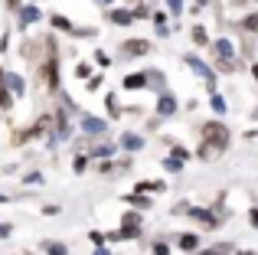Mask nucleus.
I'll use <instances>...</instances> for the list:
<instances>
[{
	"instance_id": "nucleus-1",
	"label": "nucleus",
	"mask_w": 258,
	"mask_h": 255,
	"mask_svg": "<svg viewBox=\"0 0 258 255\" xmlns=\"http://www.w3.org/2000/svg\"><path fill=\"white\" fill-rule=\"evenodd\" d=\"M226 144H229V131H226V124L209 121L206 128H203V147H200V157H203V160L216 157V154L226 151Z\"/></svg>"
},
{
	"instance_id": "nucleus-2",
	"label": "nucleus",
	"mask_w": 258,
	"mask_h": 255,
	"mask_svg": "<svg viewBox=\"0 0 258 255\" xmlns=\"http://www.w3.org/2000/svg\"><path fill=\"white\" fill-rule=\"evenodd\" d=\"M147 49H151V46H147L144 39H131V43H124V52H131V56H144Z\"/></svg>"
},
{
	"instance_id": "nucleus-3",
	"label": "nucleus",
	"mask_w": 258,
	"mask_h": 255,
	"mask_svg": "<svg viewBox=\"0 0 258 255\" xmlns=\"http://www.w3.org/2000/svg\"><path fill=\"white\" fill-rule=\"evenodd\" d=\"M141 229V223H138V216H124V229H121V236H134V232Z\"/></svg>"
},
{
	"instance_id": "nucleus-4",
	"label": "nucleus",
	"mask_w": 258,
	"mask_h": 255,
	"mask_svg": "<svg viewBox=\"0 0 258 255\" xmlns=\"http://www.w3.org/2000/svg\"><path fill=\"white\" fill-rule=\"evenodd\" d=\"M131 17H134V13H127V10H114V13H111L114 23H131Z\"/></svg>"
},
{
	"instance_id": "nucleus-5",
	"label": "nucleus",
	"mask_w": 258,
	"mask_h": 255,
	"mask_svg": "<svg viewBox=\"0 0 258 255\" xmlns=\"http://www.w3.org/2000/svg\"><path fill=\"white\" fill-rule=\"evenodd\" d=\"M144 85V76H127L124 79V89H141Z\"/></svg>"
},
{
	"instance_id": "nucleus-6",
	"label": "nucleus",
	"mask_w": 258,
	"mask_h": 255,
	"mask_svg": "<svg viewBox=\"0 0 258 255\" xmlns=\"http://www.w3.org/2000/svg\"><path fill=\"white\" fill-rule=\"evenodd\" d=\"M160 111H164V115H173V98H170V95L160 98Z\"/></svg>"
},
{
	"instance_id": "nucleus-7",
	"label": "nucleus",
	"mask_w": 258,
	"mask_h": 255,
	"mask_svg": "<svg viewBox=\"0 0 258 255\" xmlns=\"http://www.w3.org/2000/svg\"><path fill=\"white\" fill-rule=\"evenodd\" d=\"M196 242H200L196 236H180V249H196Z\"/></svg>"
},
{
	"instance_id": "nucleus-8",
	"label": "nucleus",
	"mask_w": 258,
	"mask_h": 255,
	"mask_svg": "<svg viewBox=\"0 0 258 255\" xmlns=\"http://www.w3.org/2000/svg\"><path fill=\"white\" fill-rule=\"evenodd\" d=\"M242 26H245V30H258V17H245V20H242Z\"/></svg>"
},
{
	"instance_id": "nucleus-9",
	"label": "nucleus",
	"mask_w": 258,
	"mask_h": 255,
	"mask_svg": "<svg viewBox=\"0 0 258 255\" xmlns=\"http://www.w3.org/2000/svg\"><path fill=\"white\" fill-rule=\"evenodd\" d=\"M138 190H144V193H151V190H164V183H141Z\"/></svg>"
},
{
	"instance_id": "nucleus-10",
	"label": "nucleus",
	"mask_w": 258,
	"mask_h": 255,
	"mask_svg": "<svg viewBox=\"0 0 258 255\" xmlns=\"http://www.w3.org/2000/svg\"><path fill=\"white\" fill-rule=\"evenodd\" d=\"M124 147H141V138H134V134H127V138H124Z\"/></svg>"
},
{
	"instance_id": "nucleus-11",
	"label": "nucleus",
	"mask_w": 258,
	"mask_h": 255,
	"mask_svg": "<svg viewBox=\"0 0 258 255\" xmlns=\"http://www.w3.org/2000/svg\"><path fill=\"white\" fill-rule=\"evenodd\" d=\"M216 49H219V56H232V46H229V43H219Z\"/></svg>"
},
{
	"instance_id": "nucleus-12",
	"label": "nucleus",
	"mask_w": 258,
	"mask_h": 255,
	"mask_svg": "<svg viewBox=\"0 0 258 255\" xmlns=\"http://www.w3.org/2000/svg\"><path fill=\"white\" fill-rule=\"evenodd\" d=\"M49 255H66V245H49Z\"/></svg>"
},
{
	"instance_id": "nucleus-13",
	"label": "nucleus",
	"mask_w": 258,
	"mask_h": 255,
	"mask_svg": "<svg viewBox=\"0 0 258 255\" xmlns=\"http://www.w3.org/2000/svg\"><path fill=\"white\" fill-rule=\"evenodd\" d=\"M203 255H226V245H219V249H206Z\"/></svg>"
}]
</instances>
